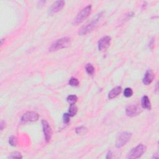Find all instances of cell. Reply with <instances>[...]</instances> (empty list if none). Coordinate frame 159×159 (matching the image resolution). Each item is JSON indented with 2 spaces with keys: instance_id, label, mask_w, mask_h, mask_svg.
I'll use <instances>...</instances> for the list:
<instances>
[{
  "instance_id": "1",
  "label": "cell",
  "mask_w": 159,
  "mask_h": 159,
  "mask_svg": "<svg viewBox=\"0 0 159 159\" xmlns=\"http://www.w3.org/2000/svg\"><path fill=\"white\" fill-rule=\"evenodd\" d=\"M103 13H98V14H96L92 20L88 22L86 25L83 26L81 29H80L78 32L79 35L80 36L86 35L88 33L92 31L94 28L96 27V26L98 23V22L101 19V17L103 16Z\"/></svg>"
},
{
  "instance_id": "2",
  "label": "cell",
  "mask_w": 159,
  "mask_h": 159,
  "mask_svg": "<svg viewBox=\"0 0 159 159\" xmlns=\"http://www.w3.org/2000/svg\"><path fill=\"white\" fill-rule=\"evenodd\" d=\"M70 42L71 40L69 37H65L57 39L56 41L51 44L50 47H49V51L55 52V51L68 47L70 45Z\"/></svg>"
},
{
  "instance_id": "3",
  "label": "cell",
  "mask_w": 159,
  "mask_h": 159,
  "mask_svg": "<svg viewBox=\"0 0 159 159\" xmlns=\"http://www.w3.org/2000/svg\"><path fill=\"white\" fill-rule=\"evenodd\" d=\"M92 5H88L87 7L83 8L80 12L78 14L75 19L73 21V24L74 25H78L83 22L89 16L91 12H92Z\"/></svg>"
},
{
  "instance_id": "4",
  "label": "cell",
  "mask_w": 159,
  "mask_h": 159,
  "mask_svg": "<svg viewBox=\"0 0 159 159\" xmlns=\"http://www.w3.org/2000/svg\"><path fill=\"white\" fill-rule=\"evenodd\" d=\"M132 137V134L129 132H122L119 134L116 140L117 148H121L126 145Z\"/></svg>"
},
{
  "instance_id": "5",
  "label": "cell",
  "mask_w": 159,
  "mask_h": 159,
  "mask_svg": "<svg viewBox=\"0 0 159 159\" xmlns=\"http://www.w3.org/2000/svg\"><path fill=\"white\" fill-rule=\"evenodd\" d=\"M146 150V147L143 144H139L133 148L127 155V158H138L143 155Z\"/></svg>"
},
{
  "instance_id": "6",
  "label": "cell",
  "mask_w": 159,
  "mask_h": 159,
  "mask_svg": "<svg viewBox=\"0 0 159 159\" xmlns=\"http://www.w3.org/2000/svg\"><path fill=\"white\" fill-rule=\"evenodd\" d=\"M38 113L34 111H28L21 117V121L24 123L28 122H34L38 120L39 119Z\"/></svg>"
},
{
  "instance_id": "7",
  "label": "cell",
  "mask_w": 159,
  "mask_h": 159,
  "mask_svg": "<svg viewBox=\"0 0 159 159\" xmlns=\"http://www.w3.org/2000/svg\"><path fill=\"white\" fill-rule=\"evenodd\" d=\"M42 129H43V132L45 136V139L46 143H49L52 138V131L51 127L48 123L47 121L42 120Z\"/></svg>"
},
{
  "instance_id": "8",
  "label": "cell",
  "mask_w": 159,
  "mask_h": 159,
  "mask_svg": "<svg viewBox=\"0 0 159 159\" xmlns=\"http://www.w3.org/2000/svg\"><path fill=\"white\" fill-rule=\"evenodd\" d=\"M141 112L140 107L138 105H131L128 106L126 108V115L129 117H134L138 115Z\"/></svg>"
},
{
  "instance_id": "9",
  "label": "cell",
  "mask_w": 159,
  "mask_h": 159,
  "mask_svg": "<svg viewBox=\"0 0 159 159\" xmlns=\"http://www.w3.org/2000/svg\"><path fill=\"white\" fill-rule=\"evenodd\" d=\"M111 41V38L108 36H106L103 37H102L98 41V44L99 50L101 51L106 49L110 45Z\"/></svg>"
},
{
  "instance_id": "10",
  "label": "cell",
  "mask_w": 159,
  "mask_h": 159,
  "mask_svg": "<svg viewBox=\"0 0 159 159\" xmlns=\"http://www.w3.org/2000/svg\"><path fill=\"white\" fill-rule=\"evenodd\" d=\"M65 5V1H57L52 4V6L50 8V13L54 14L58 13L64 8Z\"/></svg>"
},
{
  "instance_id": "11",
  "label": "cell",
  "mask_w": 159,
  "mask_h": 159,
  "mask_svg": "<svg viewBox=\"0 0 159 159\" xmlns=\"http://www.w3.org/2000/svg\"><path fill=\"white\" fill-rule=\"evenodd\" d=\"M154 72L151 70H147L145 73L144 77L143 78V83L145 85H149L154 80Z\"/></svg>"
},
{
  "instance_id": "12",
  "label": "cell",
  "mask_w": 159,
  "mask_h": 159,
  "mask_svg": "<svg viewBox=\"0 0 159 159\" xmlns=\"http://www.w3.org/2000/svg\"><path fill=\"white\" fill-rule=\"evenodd\" d=\"M121 92H122V88L121 87H117L115 88H113L110 92L109 95H108V98L111 100L115 98L121 93Z\"/></svg>"
},
{
  "instance_id": "13",
  "label": "cell",
  "mask_w": 159,
  "mask_h": 159,
  "mask_svg": "<svg viewBox=\"0 0 159 159\" xmlns=\"http://www.w3.org/2000/svg\"><path fill=\"white\" fill-rule=\"evenodd\" d=\"M142 107L144 109L150 110L151 109V103L149 100V98L147 96H144L141 101Z\"/></svg>"
},
{
  "instance_id": "14",
  "label": "cell",
  "mask_w": 159,
  "mask_h": 159,
  "mask_svg": "<svg viewBox=\"0 0 159 159\" xmlns=\"http://www.w3.org/2000/svg\"><path fill=\"white\" fill-rule=\"evenodd\" d=\"M78 111V108L77 106L75 104H72L70 105L69 107V115L70 116H74Z\"/></svg>"
},
{
  "instance_id": "15",
  "label": "cell",
  "mask_w": 159,
  "mask_h": 159,
  "mask_svg": "<svg viewBox=\"0 0 159 159\" xmlns=\"http://www.w3.org/2000/svg\"><path fill=\"white\" fill-rule=\"evenodd\" d=\"M85 69H86V72L90 75H93L95 72V68L94 67L90 64H88L86 67H85Z\"/></svg>"
},
{
  "instance_id": "16",
  "label": "cell",
  "mask_w": 159,
  "mask_h": 159,
  "mask_svg": "<svg viewBox=\"0 0 159 159\" xmlns=\"http://www.w3.org/2000/svg\"><path fill=\"white\" fill-rule=\"evenodd\" d=\"M87 128L84 126H80L76 128V133L79 135H84L87 132Z\"/></svg>"
},
{
  "instance_id": "17",
  "label": "cell",
  "mask_w": 159,
  "mask_h": 159,
  "mask_svg": "<svg viewBox=\"0 0 159 159\" xmlns=\"http://www.w3.org/2000/svg\"><path fill=\"white\" fill-rule=\"evenodd\" d=\"M67 101L69 102V103H70V105L75 104V103L78 100V98L76 95H69L67 97Z\"/></svg>"
},
{
  "instance_id": "18",
  "label": "cell",
  "mask_w": 159,
  "mask_h": 159,
  "mask_svg": "<svg viewBox=\"0 0 159 159\" xmlns=\"http://www.w3.org/2000/svg\"><path fill=\"white\" fill-rule=\"evenodd\" d=\"M133 95V90L130 88H126L124 90V95L125 97L129 98L130 96H132Z\"/></svg>"
},
{
  "instance_id": "19",
  "label": "cell",
  "mask_w": 159,
  "mask_h": 159,
  "mask_svg": "<svg viewBox=\"0 0 159 159\" xmlns=\"http://www.w3.org/2000/svg\"><path fill=\"white\" fill-rule=\"evenodd\" d=\"M69 83L70 86L77 87V86H78V85H79V81L78 80V79H77L75 78H71L69 80Z\"/></svg>"
},
{
  "instance_id": "20",
  "label": "cell",
  "mask_w": 159,
  "mask_h": 159,
  "mask_svg": "<svg viewBox=\"0 0 159 159\" xmlns=\"http://www.w3.org/2000/svg\"><path fill=\"white\" fill-rule=\"evenodd\" d=\"M9 144L12 146H16L17 144H18V140H17L16 138L14 136H11L9 139Z\"/></svg>"
},
{
  "instance_id": "21",
  "label": "cell",
  "mask_w": 159,
  "mask_h": 159,
  "mask_svg": "<svg viewBox=\"0 0 159 159\" xmlns=\"http://www.w3.org/2000/svg\"><path fill=\"white\" fill-rule=\"evenodd\" d=\"M22 156L19 152H13L8 157V158H22Z\"/></svg>"
},
{
  "instance_id": "22",
  "label": "cell",
  "mask_w": 159,
  "mask_h": 159,
  "mask_svg": "<svg viewBox=\"0 0 159 159\" xmlns=\"http://www.w3.org/2000/svg\"><path fill=\"white\" fill-rule=\"evenodd\" d=\"M70 116L69 115V113H65L63 116V121L65 124H68L70 122Z\"/></svg>"
},
{
  "instance_id": "23",
  "label": "cell",
  "mask_w": 159,
  "mask_h": 159,
  "mask_svg": "<svg viewBox=\"0 0 159 159\" xmlns=\"http://www.w3.org/2000/svg\"><path fill=\"white\" fill-rule=\"evenodd\" d=\"M0 127H1V130H3V129L5 127V122L3 121H1V124H0Z\"/></svg>"
},
{
  "instance_id": "24",
  "label": "cell",
  "mask_w": 159,
  "mask_h": 159,
  "mask_svg": "<svg viewBox=\"0 0 159 159\" xmlns=\"http://www.w3.org/2000/svg\"><path fill=\"white\" fill-rule=\"evenodd\" d=\"M149 45H150V47H151V49H152L153 47H154V39L151 40Z\"/></svg>"
},
{
  "instance_id": "25",
  "label": "cell",
  "mask_w": 159,
  "mask_h": 159,
  "mask_svg": "<svg viewBox=\"0 0 159 159\" xmlns=\"http://www.w3.org/2000/svg\"><path fill=\"white\" fill-rule=\"evenodd\" d=\"M112 158V153L111 151L108 152V153H107V156H106V158Z\"/></svg>"
}]
</instances>
